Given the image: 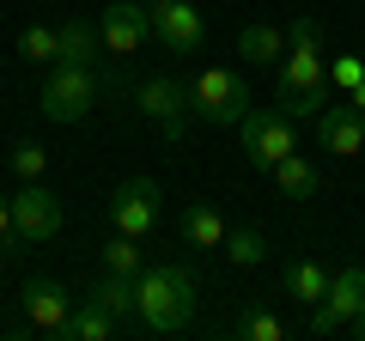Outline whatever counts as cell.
I'll return each instance as SVG.
<instances>
[{"mask_svg": "<svg viewBox=\"0 0 365 341\" xmlns=\"http://www.w3.org/2000/svg\"><path fill=\"white\" fill-rule=\"evenodd\" d=\"M195 317V275L182 263H153L134 275V323L153 335H177Z\"/></svg>", "mask_w": 365, "mask_h": 341, "instance_id": "6da1fadb", "label": "cell"}, {"mask_svg": "<svg viewBox=\"0 0 365 341\" xmlns=\"http://www.w3.org/2000/svg\"><path fill=\"white\" fill-rule=\"evenodd\" d=\"M189 110H195L201 122H213V128H237L244 110H250L244 73H232V67H201V73L189 79Z\"/></svg>", "mask_w": 365, "mask_h": 341, "instance_id": "7a4b0ae2", "label": "cell"}, {"mask_svg": "<svg viewBox=\"0 0 365 341\" xmlns=\"http://www.w3.org/2000/svg\"><path fill=\"white\" fill-rule=\"evenodd\" d=\"M43 116L49 122H79L91 116V104H98V79H91V67H73V61H55V73L43 79Z\"/></svg>", "mask_w": 365, "mask_h": 341, "instance_id": "3957f363", "label": "cell"}, {"mask_svg": "<svg viewBox=\"0 0 365 341\" xmlns=\"http://www.w3.org/2000/svg\"><path fill=\"white\" fill-rule=\"evenodd\" d=\"M237 141H244V153H250L256 170H274L292 146H299V141H292V116H280V110H256V104H250L244 122H237Z\"/></svg>", "mask_w": 365, "mask_h": 341, "instance_id": "277c9868", "label": "cell"}, {"mask_svg": "<svg viewBox=\"0 0 365 341\" xmlns=\"http://www.w3.org/2000/svg\"><path fill=\"white\" fill-rule=\"evenodd\" d=\"M146 19H153V37L165 43L170 55H201V43H207V19H201V6H189V0H153Z\"/></svg>", "mask_w": 365, "mask_h": 341, "instance_id": "5b68a950", "label": "cell"}, {"mask_svg": "<svg viewBox=\"0 0 365 341\" xmlns=\"http://www.w3.org/2000/svg\"><path fill=\"white\" fill-rule=\"evenodd\" d=\"M134 110H140V116H153L158 128H165V141H182V134H189V116H195V110H189V86H182V79H170V73L146 79L140 92H134Z\"/></svg>", "mask_w": 365, "mask_h": 341, "instance_id": "8992f818", "label": "cell"}, {"mask_svg": "<svg viewBox=\"0 0 365 341\" xmlns=\"http://www.w3.org/2000/svg\"><path fill=\"white\" fill-rule=\"evenodd\" d=\"M13 232H19V244H49V238L61 232V195H55L43 177L13 195Z\"/></svg>", "mask_w": 365, "mask_h": 341, "instance_id": "52a82bcc", "label": "cell"}, {"mask_svg": "<svg viewBox=\"0 0 365 341\" xmlns=\"http://www.w3.org/2000/svg\"><path fill=\"white\" fill-rule=\"evenodd\" d=\"M353 317H365V268H341L335 280H329V299L311 305V335H335V329H347Z\"/></svg>", "mask_w": 365, "mask_h": 341, "instance_id": "ba28073f", "label": "cell"}, {"mask_svg": "<svg viewBox=\"0 0 365 341\" xmlns=\"http://www.w3.org/2000/svg\"><path fill=\"white\" fill-rule=\"evenodd\" d=\"M98 43H104L110 55H140L146 43H153V19H146V6H134V0H110L104 19H98Z\"/></svg>", "mask_w": 365, "mask_h": 341, "instance_id": "9c48e42d", "label": "cell"}, {"mask_svg": "<svg viewBox=\"0 0 365 341\" xmlns=\"http://www.w3.org/2000/svg\"><path fill=\"white\" fill-rule=\"evenodd\" d=\"M110 220H116V232L146 238L158 225V183L153 177H128V183L116 189V201H110Z\"/></svg>", "mask_w": 365, "mask_h": 341, "instance_id": "30bf717a", "label": "cell"}, {"mask_svg": "<svg viewBox=\"0 0 365 341\" xmlns=\"http://www.w3.org/2000/svg\"><path fill=\"white\" fill-rule=\"evenodd\" d=\"M317 141H323V153H335V158L365 153V116L347 104V98H335V104L317 116Z\"/></svg>", "mask_w": 365, "mask_h": 341, "instance_id": "8fae6325", "label": "cell"}, {"mask_svg": "<svg viewBox=\"0 0 365 341\" xmlns=\"http://www.w3.org/2000/svg\"><path fill=\"white\" fill-rule=\"evenodd\" d=\"M67 311H73V299H67L61 280H31L25 287V323L37 329V335H55Z\"/></svg>", "mask_w": 365, "mask_h": 341, "instance_id": "7c38bea8", "label": "cell"}, {"mask_svg": "<svg viewBox=\"0 0 365 341\" xmlns=\"http://www.w3.org/2000/svg\"><path fill=\"white\" fill-rule=\"evenodd\" d=\"M268 177H274V189H280V195H287V201H311L317 189H323V170H317L311 158L299 153V146H292V153L280 158V165H274Z\"/></svg>", "mask_w": 365, "mask_h": 341, "instance_id": "4fadbf2b", "label": "cell"}, {"mask_svg": "<svg viewBox=\"0 0 365 341\" xmlns=\"http://www.w3.org/2000/svg\"><path fill=\"white\" fill-rule=\"evenodd\" d=\"M280 287H287V299H299V305H323L329 299V268L311 263V256H292V263L280 268Z\"/></svg>", "mask_w": 365, "mask_h": 341, "instance_id": "5bb4252c", "label": "cell"}, {"mask_svg": "<svg viewBox=\"0 0 365 341\" xmlns=\"http://www.w3.org/2000/svg\"><path fill=\"white\" fill-rule=\"evenodd\" d=\"M237 55H244L250 67H280V55H287V31H280V25H244V31H237Z\"/></svg>", "mask_w": 365, "mask_h": 341, "instance_id": "9a60e30c", "label": "cell"}, {"mask_svg": "<svg viewBox=\"0 0 365 341\" xmlns=\"http://www.w3.org/2000/svg\"><path fill=\"white\" fill-rule=\"evenodd\" d=\"M86 305L110 311L116 323H134V275H110V268H104V280L86 292Z\"/></svg>", "mask_w": 365, "mask_h": 341, "instance_id": "2e32d148", "label": "cell"}, {"mask_svg": "<svg viewBox=\"0 0 365 341\" xmlns=\"http://www.w3.org/2000/svg\"><path fill=\"white\" fill-rule=\"evenodd\" d=\"M182 238H189L195 250H220V244H225L220 208H213V201H189V208H182Z\"/></svg>", "mask_w": 365, "mask_h": 341, "instance_id": "e0dca14e", "label": "cell"}, {"mask_svg": "<svg viewBox=\"0 0 365 341\" xmlns=\"http://www.w3.org/2000/svg\"><path fill=\"white\" fill-rule=\"evenodd\" d=\"M116 335V317L98 311V305H79V311L61 317V329H55V341H110Z\"/></svg>", "mask_w": 365, "mask_h": 341, "instance_id": "ac0fdd59", "label": "cell"}, {"mask_svg": "<svg viewBox=\"0 0 365 341\" xmlns=\"http://www.w3.org/2000/svg\"><path fill=\"white\" fill-rule=\"evenodd\" d=\"M61 49H55V61H73V67H91V55H98V31L86 25V19H61Z\"/></svg>", "mask_w": 365, "mask_h": 341, "instance_id": "d6986e66", "label": "cell"}, {"mask_svg": "<svg viewBox=\"0 0 365 341\" xmlns=\"http://www.w3.org/2000/svg\"><path fill=\"white\" fill-rule=\"evenodd\" d=\"M220 250H225V256H232L237 268H256L262 256H268V238H262L256 225H232V232H225V244H220Z\"/></svg>", "mask_w": 365, "mask_h": 341, "instance_id": "ffe728a7", "label": "cell"}, {"mask_svg": "<svg viewBox=\"0 0 365 341\" xmlns=\"http://www.w3.org/2000/svg\"><path fill=\"white\" fill-rule=\"evenodd\" d=\"M104 268H110V275H140V238H128V232H116V238H110V244H104Z\"/></svg>", "mask_w": 365, "mask_h": 341, "instance_id": "44dd1931", "label": "cell"}, {"mask_svg": "<svg viewBox=\"0 0 365 341\" xmlns=\"http://www.w3.org/2000/svg\"><path fill=\"white\" fill-rule=\"evenodd\" d=\"M55 49H61V31L55 25H25L19 31V55L25 61H55Z\"/></svg>", "mask_w": 365, "mask_h": 341, "instance_id": "7402d4cb", "label": "cell"}, {"mask_svg": "<svg viewBox=\"0 0 365 341\" xmlns=\"http://www.w3.org/2000/svg\"><path fill=\"white\" fill-rule=\"evenodd\" d=\"M237 335L244 341H287V323H280L274 311H262V305H250V311L237 317Z\"/></svg>", "mask_w": 365, "mask_h": 341, "instance_id": "603a6c76", "label": "cell"}, {"mask_svg": "<svg viewBox=\"0 0 365 341\" xmlns=\"http://www.w3.org/2000/svg\"><path fill=\"white\" fill-rule=\"evenodd\" d=\"M335 104V98H329V86H311V92H280V116H323V110Z\"/></svg>", "mask_w": 365, "mask_h": 341, "instance_id": "cb8c5ba5", "label": "cell"}, {"mask_svg": "<svg viewBox=\"0 0 365 341\" xmlns=\"http://www.w3.org/2000/svg\"><path fill=\"white\" fill-rule=\"evenodd\" d=\"M329 86L347 98L353 86H365V61H359V55H335V61H329Z\"/></svg>", "mask_w": 365, "mask_h": 341, "instance_id": "d4e9b609", "label": "cell"}, {"mask_svg": "<svg viewBox=\"0 0 365 341\" xmlns=\"http://www.w3.org/2000/svg\"><path fill=\"white\" fill-rule=\"evenodd\" d=\"M13 170L25 177V183H37L43 170H49V153H43L37 141H19V146H13Z\"/></svg>", "mask_w": 365, "mask_h": 341, "instance_id": "484cf974", "label": "cell"}, {"mask_svg": "<svg viewBox=\"0 0 365 341\" xmlns=\"http://www.w3.org/2000/svg\"><path fill=\"white\" fill-rule=\"evenodd\" d=\"M19 232H13V195H0V256H13Z\"/></svg>", "mask_w": 365, "mask_h": 341, "instance_id": "4316f807", "label": "cell"}, {"mask_svg": "<svg viewBox=\"0 0 365 341\" xmlns=\"http://www.w3.org/2000/svg\"><path fill=\"white\" fill-rule=\"evenodd\" d=\"M347 104H353V110L365 116V86H353V92H347Z\"/></svg>", "mask_w": 365, "mask_h": 341, "instance_id": "83f0119b", "label": "cell"}, {"mask_svg": "<svg viewBox=\"0 0 365 341\" xmlns=\"http://www.w3.org/2000/svg\"><path fill=\"white\" fill-rule=\"evenodd\" d=\"M353 335H359V341H365V317H353Z\"/></svg>", "mask_w": 365, "mask_h": 341, "instance_id": "f1b7e54d", "label": "cell"}]
</instances>
